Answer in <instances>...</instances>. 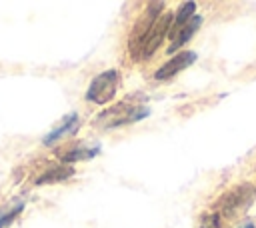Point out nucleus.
I'll use <instances>...</instances> for the list:
<instances>
[{"label": "nucleus", "mask_w": 256, "mask_h": 228, "mask_svg": "<svg viewBox=\"0 0 256 228\" xmlns=\"http://www.w3.org/2000/svg\"><path fill=\"white\" fill-rule=\"evenodd\" d=\"M144 100H146V96H142V94L126 96L118 104L102 110L94 118V126L110 130V128H118V126H124V124H134V122L146 118L150 114V108L144 106Z\"/></svg>", "instance_id": "nucleus-1"}, {"label": "nucleus", "mask_w": 256, "mask_h": 228, "mask_svg": "<svg viewBox=\"0 0 256 228\" xmlns=\"http://www.w3.org/2000/svg\"><path fill=\"white\" fill-rule=\"evenodd\" d=\"M172 22H174V16L170 12H164L162 16H158L148 30H144L138 38H132L130 40V54L134 56V60H146L150 58L158 46L162 44V40L166 38V34H170V28H172Z\"/></svg>", "instance_id": "nucleus-2"}, {"label": "nucleus", "mask_w": 256, "mask_h": 228, "mask_svg": "<svg viewBox=\"0 0 256 228\" xmlns=\"http://www.w3.org/2000/svg\"><path fill=\"white\" fill-rule=\"evenodd\" d=\"M118 86H120V72L116 68H110V70H104L100 72L88 86L84 98L96 106H104L108 102H112V98L116 96L118 92Z\"/></svg>", "instance_id": "nucleus-3"}, {"label": "nucleus", "mask_w": 256, "mask_h": 228, "mask_svg": "<svg viewBox=\"0 0 256 228\" xmlns=\"http://www.w3.org/2000/svg\"><path fill=\"white\" fill-rule=\"evenodd\" d=\"M252 200V188L242 184L234 190H230L226 196L220 198V204H218V214L220 216H230L234 212H238L240 208L248 206Z\"/></svg>", "instance_id": "nucleus-4"}, {"label": "nucleus", "mask_w": 256, "mask_h": 228, "mask_svg": "<svg viewBox=\"0 0 256 228\" xmlns=\"http://www.w3.org/2000/svg\"><path fill=\"white\" fill-rule=\"evenodd\" d=\"M196 60V52H192V50H186V52H178L176 56H172L166 64H162L156 72H154V78L156 80H168V78H172V76H176L180 70H184V68H188L192 62Z\"/></svg>", "instance_id": "nucleus-5"}, {"label": "nucleus", "mask_w": 256, "mask_h": 228, "mask_svg": "<svg viewBox=\"0 0 256 228\" xmlns=\"http://www.w3.org/2000/svg\"><path fill=\"white\" fill-rule=\"evenodd\" d=\"M72 174H74V168H72V166L58 164V162H48V164L40 170V174L32 178V182H34L36 186H40V184H56V182L68 180Z\"/></svg>", "instance_id": "nucleus-6"}, {"label": "nucleus", "mask_w": 256, "mask_h": 228, "mask_svg": "<svg viewBox=\"0 0 256 228\" xmlns=\"http://www.w3.org/2000/svg\"><path fill=\"white\" fill-rule=\"evenodd\" d=\"M78 126H80V118H78V114H76V112H70V114H66V116L60 120V124H58L50 134L44 136L42 142H44L46 146H54L56 142L64 140L66 136H74L76 130H78Z\"/></svg>", "instance_id": "nucleus-7"}, {"label": "nucleus", "mask_w": 256, "mask_h": 228, "mask_svg": "<svg viewBox=\"0 0 256 228\" xmlns=\"http://www.w3.org/2000/svg\"><path fill=\"white\" fill-rule=\"evenodd\" d=\"M200 24H202V16H198V14H194L184 26H180L178 30H174V32H170V38H172V44L168 46V52L172 54V52H176L178 48H182L194 34H196V30L200 28Z\"/></svg>", "instance_id": "nucleus-8"}, {"label": "nucleus", "mask_w": 256, "mask_h": 228, "mask_svg": "<svg viewBox=\"0 0 256 228\" xmlns=\"http://www.w3.org/2000/svg\"><path fill=\"white\" fill-rule=\"evenodd\" d=\"M98 146H84V144H74L70 148H64V150H56V156L58 160L64 164H70V162H76V160H90L98 154Z\"/></svg>", "instance_id": "nucleus-9"}, {"label": "nucleus", "mask_w": 256, "mask_h": 228, "mask_svg": "<svg viewBox=\"0 0 256 228\" xmlns=\"http://www.w3.org/2000/svg\"><path fill=\"white\" fill-rule=\"evenodd\" d=\"M194 10H196V4H194V2H184V4H180L178 12H176V16H174V22H172L170 32L178 30L180 26H184V24L194 16Z\"/></svg>", "instance_id": "nucleus-10"}, {"label": "nucleus", "mask_w": 256, "mask_h": 228, "mask_svg": "<svg viewBox=\"0 0 256 228\" xmlns=\"http://www.w3.org/2000/svg\"><path fill=\"white\" fill-rule=\"evenodd\" d=\"M22 208H24V204L20 202V204H18V206H14L10 212L2 214V216H0V228H6V226H10V224L14 222V218H16V216L22 212Z\"/></svg>", "instance_id": "nucleus-11"}, {"label": "nucleus", "mask_w": 256, "mask_h": 228, "mask_svg": "<svg viewBox=\"0 0 256 228\" xmlns=\"http://www.w3.org/2000/svg\"><path fill=\"white\" fill-rule=\"evenodd\" d=\"M200 228H222V224H220V214L214 212V214H206V216H202V220H200Z\"/></svg>", "instance_id": "nucleus-12"}, {"label": "nucleus", "mask_w": 256, "mask_h": 228, "mask_svg": "<svg viewBox=\"0 0 256 228\" xmlns=\"http://www.w3.org/2000/svg\"><path fill=\"white\" fill-rule=\"evenodd\" d=\"M240 228H254V224H252V222H248V224H244V226H240Z\"/></svg>", "instance_id": "nucleus-13"}]
</instances>
